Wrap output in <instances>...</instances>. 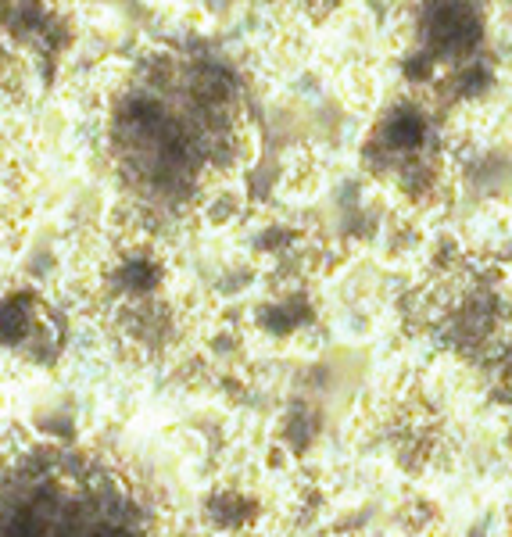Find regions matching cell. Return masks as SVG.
Masks as SVG:
<instances>
[{"instance_id": "7a4b0ae2", "label": "cell", "mask_w": 512, "mask_h": 537, "mask_svg": "<svg viewBox=\"0 0 512 537\" xmlns=\"http://www.w3.org/2000/svg\"><path fill=\"white\" fill-rule=\"evenodd\" d=\"M0 344L33 362H51L65 344L61 319L29 290H15L0 298Z\"/></svg>"}, {"instance_id": "6da1fadb", "label": "cell", "mask_w": 512, "mask_h": 537, "mask_svg": "<svg viewBox=\"0 0 512 537\" xmlns=\"http://www.w3.org/2000/svg\"><path fill=\"white\" fill-rule=\"evenodd\" d=\"M237 140V86L208 61L162 58L126 86L108 119L119 183L154 208L190 201Z\"/></svg>"}]
</instances>
